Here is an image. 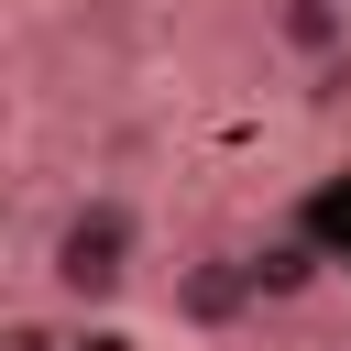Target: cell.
<instances>
[{
    "label": "cell",
    "mask_w": 351,
    "mask_h": 351,
    "mask_svg": "<svg viewBox=\"0 0 351 351\" xmlns=\"http://www.w3.org/2000/svg\"><path fill=\"white\" fill-rule=\"evenodd\" d=\"M143 263H154L143 208H132L121 186H88V197H66V208L44 219V241H33V296L88 329V318H121V307L143 296Z\"/></svg>",
    "instance_id": "6da1fadb"
},
{
    "label": "cell",
    "mask_w": 351,
    "mask_h": 351,
    "mask_svg": "<svg viewBox=\"0 0 351 351\" xmlns=\"http://www.w3.org/2000/svg\"><path fill=\"white\" fill-rule=\"evenodd\" d=\"M263 55L296 77H340L351 66V0H263Z\"/></svg>",
    "instance_id": "7a4b0ae2"
},
{
    "label": "cell",
    "mask_w": 351,
    "mask_h": 351,
    "mask_svg": "<svg viewBox=\"0 0 351 351\" xmlns=\"http://www.w3.org/2000/svg\"><path fill=\"white\" fill-rule=\"evenodd\" d=\"M176 307H186V329H241L263 307V274L230 252H197V263H176Z\"/></svg>",
    "instance_id": "3957f363"
}]
</instances>
